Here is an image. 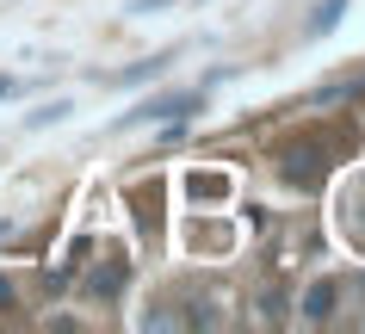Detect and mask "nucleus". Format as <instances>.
Returning a JSON list of instances; mask_svg holds the SVG:
<instances>
[{"label":"nucleus","mask_w":365,"mask_h":334,"mask_svg":"<svg viewBox=\"0 0 365 334\" xmlns=\"http://www.w3.org/2000/svg\"><path fill=\"white\" fill-rule=\"evenodd\" d=\"M198 99H205V93H168V99H149V105H143V112H130L124 124H136V118H143V124H180V118L198 105Z\"/></svg>","instance_id":"obj_1"},{"label":"nucleus","mask_w":365,"mask_h":334,"mask_svg":"<svg viewBox=\"0 0 365 334\" xmlns=\"http://www.w3.org/2000/svg\"><path fill=\"white\" fill-rule=\"evenodd\" d=\"M328 303H334V285H316L309 303H304V315H328Z\"/></svg>","instance_id":"obj_4"},{"label":"nucleus","mask_w":365,"mask_h":334,"mask_svg":"<svg viewBox=\"0 0 365 334\" xmlns=\"http://www.w3.org/2000/svg\"><path fill=\"white\" fill-rule=\"evenodd\" d=\"M341 13H346V0H322V6H316V19H309V38H328V31L341 25Z\"/></svg>","instance_id":"obj_2"},{"label":"nucleus","mask_w":365,"mask_h":334,"mask_svg":"<svg viewBox=\"0 0 365 334\" xmlns=\"http://www.w3.org/2000/svg\"><path fill=\"white\" fill-rule=\"evenodd\" d=\"M168 62H173V50H168V56H149V62H136V68H124V75H112V87H130V80H149V75H161Z\"/></svg>","instance_id":"obj_3"}]
</instances>
